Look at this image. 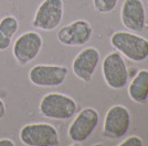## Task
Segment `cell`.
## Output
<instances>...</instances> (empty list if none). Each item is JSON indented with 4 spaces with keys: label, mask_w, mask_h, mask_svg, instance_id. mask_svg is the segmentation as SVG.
Masks as SVG:
<instances>
[{
    "label": "cell",
    "mask_w": 148,
    "mask_h": 146,
    "mask_svg": "<svg viewBox=\"0 0 148 146\" xmlns=\"http://www.w3.org/2000/svg\"><path fill=\"white\" fill-rule=\"evenodd\" d=\"M41 114L48 119L66 120L76 113L77 104L73 98L59 92L45 95L39 104Z\"/></svg>",
    "instance_id": "6da1fadb"
},
{
    "label": "cell",
    "mask_w": 148,
    "mask_h": 146,
    "mask_svg": "<svg viewBox=\"0 0 148 146\" xmlns=\"http://www.w3.org/2000/svg\"><path fill=\"white\" fill-rule=\"evenodd\" d=\"M19 139L27 146L60 145V136L56 128L49 123H30L23 125Z\"/></svg>",
    "instance_id": "7a4b0ae2"
},
{
    "label": "cell",
    "mask_w": 148,
    "mask_h": 146,
    "mask_svg": "<svg viewBox=\"0 0 148 146\" xmlns=\"http://www.w3.org/2000/svg\"><path fill=\"white\" fill-rule=\"evenodd\" d=\"M111 44L130 61L142 62L148 56V41L133 33L115 32L111 36Z\"/></svg>",
    "instance_id": "3957f363"
},
{
    "label": "cell",
    "mask_w": 148,
    "mask_h": 146,
    "mask_svg": "<svg viewBox=\"0 0 148 146\" xmlns=\"http://www.w3.org/2000/svg\"><path fill=\"white\" fill-rule=\"evenodd\" d=\"M63 19V0H43L37 9L32 25L43 31L56 30Z\"/></svg>",
    "instance_id": "277c9868"
},
{
    "label": "cell",
    "mask_w": 148,
    "mask_h": 146,
    "mask_svg": "<svg viewBox=\"0 0 148 146\" xmlns=\"http://www.w3.org/2000/svg\"><path fill=\"white\" fill-rule=\"evenodd\" d=\"M42 46L43 40L38 32H25L14 41L12 47L13 56L20 65H27L36 59Z\"/></svg>",
    "instance_id": "5b68a950"
},
{
    "label": "cell",
    "mask_w": 148,
    "mask_h": 146,
    "mask_svg": "<svg viewBox=\"0 0 148 146\" xmlns=\"http://www.w3.org/2000/svg\"><path fill=\"white\" fill-rule=\"evenodd\" d=\"M68 68L59 65H36L29 72V80L38 87H58L61 86L68 76Z\"/></svg>",
    "instance_id": "8992f818"
},
{
    "label": "cell",
    "mask_w": 148,
    "mask_h": 146,
    "mask_svg": "<svg viewBox=\"0 0 148 146\" xmlns=\"http://www.w3.org/2000/svg\"><path fill=\"white\" fill-rule=\"evenodd\" d=\"M103 76L105 82L113 89H121L126 86L128 80V72L123 57L114 52L110 53L103 61Z\"/></svg>",
    "instance_id": "52a82bcc"
},
{
    "label": "cell",
    "mask_w": 148,
    "mask_h": 146,
    "mask_svg": "<svg viewBox=\"0 0 148 146\" xmlns=\"http://www.w3.org/2000/svg\"><path fill=\"white\" fill-rule=\"evenodd\" d=\"M99 123V113L93 108H84L69 128V137L75 143L84 142L94 132Z\"/></svg>",
    "instance_id": "ba28073f"
},
{
    "label": "cell",
    "mask_w": 148,
    "mask_h": 146,
    "mask_svg": "<svg viewBox=\"0 0 148 146\" xmlns=\"http://www.w3.org/2000/svg\"><path fill=\"white\" fill-rule=\"evenodd\" d=\"M130 125V111L123 105H114L106 113L103 134L108 139H118L127 133Z\"/></svg>",
    "instance_id": "9c48e42d"
},
{
    "label": "cell",
    "mask_w": 148,
    "mask_h": 146,
    "mask_svg": "<svg viewBox=\"0 0 148 146\" xmlns=\"http://www.w3.org/2000/svg\"><path fill=\"white\" fill-rule=\"evenodd\" d=\"M92 26L85 20H76L61 28L56 37L58 41L66 46H81L86 44L92 37Z\"/></svg>",
    "instance_id": "30bf717a"
},
{
    "label": "cell",
    "mask_w": 148,
    "mask_h": 146,
    "mask_svg": "<svg viewBox=\"0 0 148 146\" xmlns=\"http://www.w3.org/2000/svg\"><path fill=\"white\" fill-rule=\"evenodd\" d=\"M99 61V52L95 47H87L81 51L74 58L72 64L74 75L84 82H90L92 80L93 74L96 69Z\"/></svg>",
    "instance_id": "8fae6325"
},
{
    "label": "cell",
    "mask_w": 148,
    "mask_h": 146,
    "mask_svg": "<svg viewBox=\"0 0 148 146\" xmlns=\"http://www.w3.org/2000/svg\"><path fill=\"white\" fill-rule=\"evenodd\" d=\"M121 18L125 28L132 31H143L146 13L142 0H125L122 6Z\"/></svg>",
    "instance_id": "7c38bea8"
},
{
    "label": "cell",
    "mask_w": 148,
    "mask_h": 146,
    "mask_svg": "<svg viewBox=\"0 0 148 146\" xmlns=\"http://www.w3.org/2000/svg\"><path fill=\"white\" fill-rule=\"evenodd\" d=\"M128 95L136 103H145L148 98V70L142 69L128 87Z\"/></svg>",
    "instance_id": "4fadbf2b"
},
{
    "label": "cell",
    "mask_w": 148,
    "mask_h": 146,
    "mask_svg": "<svg viewBox=\"0 0 148 146\" xmlns=\"http://www.w3.org/2000/svg\"><path fill=\"white\" fill-rule=\"evenodd\" d=\"M19 29L18 19L13 16H6L0 20V32L7 37L12 39Z\"/></svg>",
    "instance_id": "5bb4252c"
},
{
    "label": "cell",
    "mask_w": 148,
    "mask_h": 146,
    "mask_svg": "<svg viewBox=\"0 0 148 146\" xmlns=\"http://www.w3.org/2000/svg\"><path fill=\"white\" fill-rule=\"evenodd\" d=\"M94 8L97 12L108 13L116 7L117 0H93Z\"/></svg>",
    "instance_id": "9a60e30c"
},
{
    "label": "cell",
    "mask_w": 148,
    "mask_h": 146,
    "mask_svg": "<svg viewBox=\"0 0 148 146\" xmlns=\"http://www.w3.org/2000/svg\"><path fill=\"white\" fill-rule=\"evenodd\" d=\"M119 146H143L144 142L140 137L138 136H130L127 137L126 140H124L121 144H118Z\"/></svg>",
    "instance_id": "2e32d148"
},
{
    "label": "cell",
    "mask_w": 148,
    "mask_h": 146,
    "mask_svg": "<svg viewBox=\"0 0 148 146\" xmlns=\"http://www.w3.org/2000/svg\"><path fill=\"white\" fill-rule=\"evenodd\" d=\"M11 44V39L10 37H7L6 35H3L1 32H0V51H6L9 49Z\"/></svg>",
    "instance_id": "e0dca14e"
},
{
    "label": "cell",
    "mask_w": 148,
    "mask_h": 146,
    "mask_svg": "<svg viewBox=\"0 0 148 146\" xmlns=\"http://www.w3.org/2000/svg\"><path fill=\"white\" fill-rule=\"evenodd\" d=\"M0 146H16V144L10 139H1L0 140Z\"/></svg>",
    "instance_id": "ac0fdd59"
},
{
    "label": "cell",
    "mask_w": 148,
    "mask_h": 146,
    "mask_svg": "<svg viewBox=\"0 0 148 146\" xmlns=\"http://www.w3.org/2000/svg\"><path fill=\"white\" fill-rule=\"evenodd\" d=\"M7 109H6V104L3 102V100L0 98V119H2L3 116H6Z\"/></svg>",
    "instance_id": "d6986e66"
}]
</instances>
